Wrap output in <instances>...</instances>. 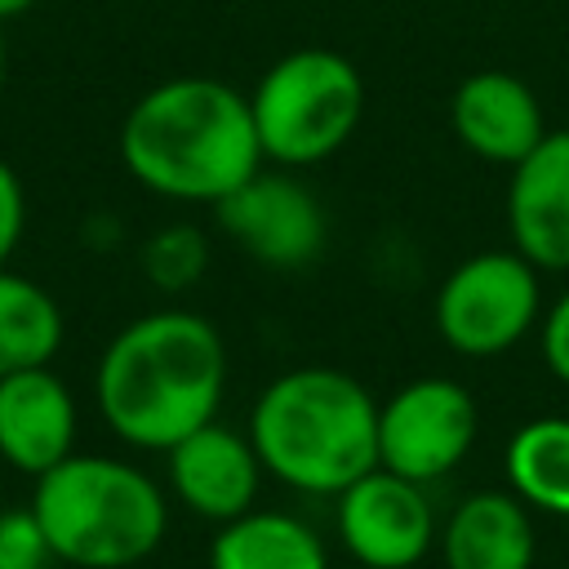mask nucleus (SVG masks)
<instances>
[{"mask_svg": "<svg viewBox=\"0 0 569 569\" xmlns=\"http://www.w3.org/2000/svg\"><path fill=\"white\" fill-rule=\"evenodd\" d=\"M227 342L187 307H156L120 325L93 365V409L107 431L142 453H164L218 418Z\"/></svg>", "mask_w": 569, "mask_h": 569, "instance_id": "1", "label": "nucleus"}, {"mask_svg": "<svg viewBox=\"0 0 569 569\" xmlns=\"http://www.w3.org/2000/svg\"><path fill=\"white\" fill-rule=\"evenodd\" d=\"M116 147L142 191L178 204H218L267 164L249 93L213 76L151 84L124 111Z\"/></svg>", "mask_w": 569, "mask_h": 569, "instance_id": "2", "label": "nucleus"}, {"mask_svg": "<svg viewBox=\"0 0 569 569\" xmlns=\"http://www.w3.org/2000/svg\"><path fill=\"white\" fill-rule=\"evenodd\" d=\"M244 436L267 476L298 493L338 498L378 467V400L347 369L298 365L258 391Z\"/></svg>", "mask_w": 569, "mask_h": 569, "instance_id": "3", "label": "nucleus"}, {"mask_svg": "<svg viewBox=\"0 0 569 569\" xmlns=\"http://www.w3.org/2000/svg\"><path fill=\"white\" fill-rule=\"evenodd\" d=\"M36 511L53 560L71 569H133L169 533V493L156 476L120 453H67L31 480Z\"/></svg>", "mask_w": 569, "mask_h": 569, "instance_id": "4", "label": "nucleus"}, {"mask_svg": "<svg viewBox=\"0 0 569 569\" xmlns=\"http://www.w3.org/2000/svg\"><path fill=\"white\" fill-rule=\"evenodd\" d=\"M262 160L311 169L342 151L365 116V76L338 49H293L249 89Z\"/></svg>", "mask_w": 569, "mask_h": 569, "instance_id": "5", "label": "nucleus"}, {"mask_svg": "<svg viewBox=\"0 0 569 569\" xmlns=\"http://www.w3.org/2000/svg\"><path fill=\"white\" fill-rule=\"evenodd\" d=\"M542 316L538 267L516 249H480L462 258L436 289L431 320L440 342L467 360H493L520 347Z\"/></svg>", "mask_w": 569, "mask_h": 569, "instance_id": "6", "label": "nucleus"}, {"mask_svg": "<svg viewBox=\"0 0 569 569\" xmlns=\"http://www.w3.org/2000/svg\"><path fill=\"white\" fill-rule=\"evenodd\" d=\"M480 431L476 396L445 373L405 382L378 405V467L431 485L471 453Z\"/></svg>", "mask_w": 569, "mask_h": 569, "instance_id": "7", "label": "nucleus"}, {"mask_svg": "<svg viewBox=\"0 0 569 569\" xmlns=\"http://www.w3.org/2000/svg\"><path fill=\"white\" fill-rule=\"evenodd\" d=\"M227 240L267 271H302L325 253L329 218L293 169H258L213 204Z\"/></svg>", "mask_w": 569, "mask_h": 569, "instance_id": "8", "label": "nucleus"}, {"mask_svg": "<svg viewBox=\"0 0 569 569\" xmlns=\"http://www.w3.org/2000/svg\"><path fill=\"white\" fill-rule=\"evenodd\" d=\"M333 525L342 551L365 569H413L436 542V511L427 485L387 467L365 471L333 498Z\"/></svg>", "mask_w": 569, "mask_h": 569, "instance_id": "9", "label": "nucleus"}, {"mask_svg": "<svg viewBox=\"0 0 569 569\" xmlns=\"http://www.w3.org/2000/svg\"><path fill=\"white\" fill-rule=\"evenodd\" d=\"M262 458L249 445L244 431L227 422H204L191 436H182L173 449H164V480L169 493L200 520L222 525L244 516L258 502L262 489Z\"/></svg>", "mask_w": 569, "mask_h": 569, "instance_id": "10", "label": "nucleus"}, {"mask_svg": "<svg viewBox=\"0 0 569 569\" xmlns=\"http://www.w3.org/2000/svg\"><path fill=\"white\" fill-rule=\"evenodd\" d=\"M80 405L53 365H31L0 378V462L40 476L76 453Z\"/></svg>", "mask_w": 569, "mask_h": 569, "instance_id": "11", "label": "nucleus"}, {"mask_svg": "<svg viewBox=\"0 0 569 569\" xmlns=\"http://www.w3.org/2000/svg\"><path fill=\"white\" fill-rule=\"evenodd\" d=\"M449 129L476 160L511 169L547 138V116L520 76L489 67L458 80L449 98Z\"/></svg>", "mask_w": 569, "mask_h": 569, "instance_id": "12", "label": "nucleus"}, {"mask_svg": "<svg viewBox=\"0 0 569 569\" xmlns=\"http://www.w3.org/2000/svg\"><path fill=\"white\" fill-rule=\"evenodd\" d=\"M507 231L511 249L538 271H569V129H547V138L511 164Z\"/></svg>", "mask_w": 569, "mask_h": 569, "instance_id": "13", "label": "nucleus"}, {"mask_svg": "<svg viewBox=\"0 0 569 569\" xmlns=\"http://www.w3.org/2000/svg\"><path fill=\"white\" fill-rule=\"evenodd\" d=\"M445 569H533V511L511 489H476L436 529Z\"/></svg>", "mask_w": 569, "mask_h": 569, "instance_id": "14", "label": "nucleus"}, {"mask_svg": "<svg viewBox=\"0 0 569 569\" xmlns=\"http://www.w3.org/2000/svg\"><path fill=\"white\" fill-rule=\"evenodd\" d=\"M209 569H329V547L302 516L249 507L213 525Z\"/></svg>", "mask_w": 569, "mask_h": 569, "instance_id": "15", "label": "nucleus"}, {"mask_svg": "<svg viewBox=\"0 0 569 569\" xmlns=\"http://www.w3.org/2000/svg\"><path fill=\"white\" fill-rule=\"evenodd\" d=\"M502 476L529 511L569 520V418L542 413L520 422L502 449Z\"/></svg>", "mask_w": 569, "mask_h": 569, "instance_id": "16", "label": "nucleus"}, {"mask_svg": "<svg viewBox=\"0 0 569 569\" xmlns=\"http://www.w3.org/2000/svg\"><path fill=\"white\" fill-rule=\"evenodd\" d=\"M62 338L67 320L58 298L40 280L0 267V378L31 365H53Z\"/></svg>", "mask_w": 569, "mask_h": 569, "instance_id": "17", "label": "nucleus"}, {"mask_svg": "<svg viewBox=\"0 0 569 569\" xmlns=\"http://www.w3.org/2000/svg\"><path fill=\"white\" fill-rule=\"evenodd\" d=\"M138 267H142L151 289L187 293L209 267V236L196 222H164L142 240Z\"/></svg>", "mask_w": 569, "mask_h": 569, "instance_id": "18", "label": "nucleus"}, {"mask_svg": "<svg viewBox=\"0 0 569 569\" xmlns=\"http://www.w3.org/2000/svg\"><path fill=\"white\" fill-rule=\"evenodd\" d=\"M53 547L36 520L31 507H4L0 511V569H49Z\"/></svg>", "mask_w": 569, "mask_h": 569, "instance_id": "19", "label": "nucleus"}, {"mask_svg": "<svg viewBox=\"0 0 569 569\" xmlns=\"http://www.w3.org/2000/svg\"><path fill=\"white\" fill-rule=\"evenodd\" d=\"M538 351H542L547 373L560 387H569V289H560L551 302H542V316H538Z\"/></svg>", "mask_w": 569, "mask_h": 569, "instance_id": "20", "label": "nucleus"}, {"mask_svg": "<svg viewBox=\"0 0 569 569\" xmlns=\"http://www.w3.org/2000/svg\"><path fill=\"white\" fill-rule=\"evenodd\" d=\"M22 231H27V187H22L18 169L0 156V267L13 262Z\"/></svg>", "mask_w": 569, "mask_h": 569, "instance_id": "21", "label": "nucleus"}, {"mask_svg": "<svg viewBox=\"0 0 569 569\" xmlns=\"http://www.w3.org/2000/svg\"><path fill=\"white\" fill-rule=\"evenodd\" d=\"M31 4H36V0H0V22H9V18H22Z\"/></svg>", "mask_w": 569, "mask_h": 569, "instance_id": "22", "label": "nucleus"}, {"mask_svg": "<svg viewBox=\"0 0 569 569\" xmlns=\"http://www.w3.org/2000/svg\"><path fill=\"white\" fill-rule=\"evenodd\" d=\"M4 71H9V53H4V22H0V93H4Z\"/></svg>", "mask_w": 569, "mask_h": 569, "instance_id": "23", "label": "nucleus"}]
</instances>
